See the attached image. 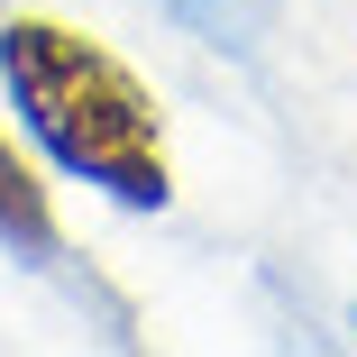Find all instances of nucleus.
Instances as JSON below:
<instances>
[{
	"label": "nucleus",
	"instance_id": "nucleus-2",
	"mask_svg": "<svg viewBox=\"0 0 357 357\" xmlns=\"http://www.w3.org/2000/svg\"><path fill=\"white\" fill-rule=\"evenodd\" d=\"M0 248L28 257V266H55L64 238H55V211H46V183L28 174V156L0 137Z\"/></svg>",
	"mask_w": 357,
	"mask_h": 357
},
{
	"label": "nucleus",
	"instance_id": "nucleus-1",
	"mask_svg": "<svg viewBox=\"0 0 357 357\" xmlns=\"http://www.w3.org/2000/svg\"><path fill=\"white\" fill-rule=\"evenodd\" d=\"M0 83H10L19 128L74 183H92L119 211H165L174 202L165 110L101 37L64 28V19H37V10L0 19Z\"/></svg>",
	"mask_w": 357,
	"mask_h": 357
}]
</instances>
